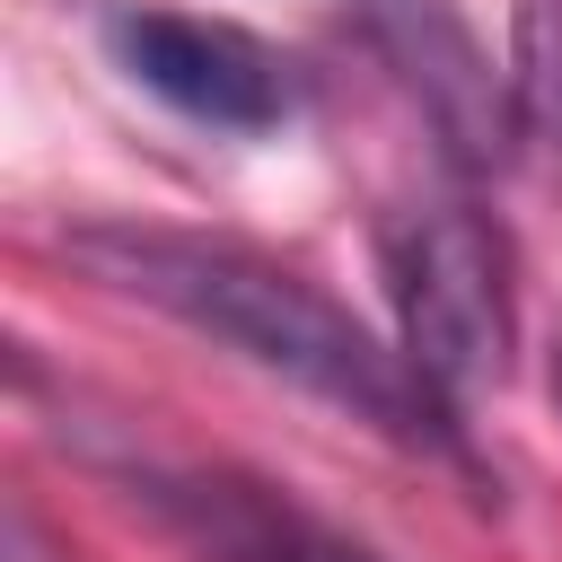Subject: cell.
<instances>
[{
    "mask_svg": "<svg viewBox=\"0 0 562 562\" xmlns=\"http://www.w3.org/2000/svg\"><path fill=\"white\" fill-rule=\"evenodd\" d=\"M61 255L88 281H105L114 299H140V307L176 316L184 334L255 360L263 378L351 413L360 430H378L395 448H457V413L413 369V351L378 342L342 299H325L307 272L272 263L263 246L193 237V228H140V220H97V228H70Z\"/></svg>",
    "mask_w": 562,
    "mask_h": 562,
    "instance_id": "obj_1",
    "label": "cell"
},
{
    "mask_svg": "<svg viewBox=\"0 0 562 562\" xmlns=\"http://www.w3.org/2000/svg\"><path fill=\"white\" fill-rule=\"evenodd\" d=\"M386 290H395L404 351L439 386L448 413L509 378V334H518V316H509V263H501V237L465 202L413 211L386 237Z\"/></svg>",
    "mask_w": 562,
    "mask_h": 562,
    "instance_id": "obj_2",
    "label": "cell"
},
{
    "mask_svg": "<svg viewBox=\"0 0 562 562\" xmlns=\"http://www.w3.org/2000/svg\"><path fill=\"white\" fill-rule=\"evenodd\" d=\"M114 61L132 88H149L158 105H176L184 123H211V132H272L290 114V61L228 26V18H184V9H123L105 26Z\"/></svg>",
    "mask_w": 562,
    "mask_h": 562,
    "instance_id": "obj_3",
    "label": "cell"
},
{
    "mask_svg": "<svg viewBox=\"0 0 562 562\" xmlns=\"http://www.w3.org/2000/svg\"><path fill=\"white\" fill-rule=\"evenodd\" d=\"M132 501L193 562H378L360 536L325 527L290 492L228 474V465H132Z\"/></svg>",
    "mask_w": 562,
    "mask_h": 562,
    "instance_id": "obj_4",
    "label": "cell"
},
{
    "mask_svg": "<svg viewBox=\"0 0 562 562\" xmlns=\"http://www.w3.org/2000/svg\"><path fill=\"white\" fill-rule=\"evenodd\" d=\"M0 562H70V553H61V544H53V536H44V527H35L26 509H9V536H0Z\"/></svg>",
    "mask_w": 562,
    "mask_h": 562,
    "instance_id": "obj_5",
    "label": "cell"
}]
</instances>
